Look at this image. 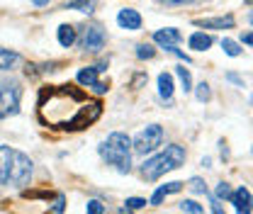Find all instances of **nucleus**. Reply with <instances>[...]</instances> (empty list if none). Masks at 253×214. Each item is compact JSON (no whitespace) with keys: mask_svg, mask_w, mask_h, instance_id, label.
Returning a JSON list of instances; mask_svg holds the SVG:
<instances>
[{"mask_svg":"<svg viewBox=\"0 0 253 214\" xmlns=\"http://www.w3.org/2000/svg\"><path fill=\"white\" fill-rule=\"evenodd\" d=\"M212 42H214V39H212L210 34H205V32H195V34H190V39H188L192 51H207V49L212 46Z\"/></svg>","mask_w":253,"mask_h":214,"instance_id":"4468645a","label":"nucleus"},{"mask_svg":"<svg viewBox=\"0 0 253 214\" xmlns=\"http://www.w3.org/2000/svg\"><path fill=\"white\" fill-rule=\"evenodd\" d=\"M12 149L0 146V185L10 183V166H12Z\"/></svg>","mask_w":253,"mask_h":214,"instance_id":"f8f14e48","label":"nucleus"},{"mask_svg":"<svg viewBox=\"0 0 253 214\" xmlns=\"http://www.w3.org/2000/svg\"><path fill=\"white\" fill-rule=\"evenodd\" d=\"M195 27H202V30H231L234 27V17L226 15V17H202V20H195Z\"/></svg>","mask_w":253,"mask_h":214,"instance_id":"9d476101","label":"nucleus"},{"mask_svg":"<svg viewBox=\"0 0 253 214\" xmlns=\"http://www.w3.org/2000/svg\"><path fill=\"white\" fill-rule=\"evenodd\" d=\"M161 144H163V127H158V124H149V127L141 129V131L136 134V139L131 141L134 153H139V156H146V153L156 151Z\"/></svg>","mask_w":253,"mask_h":214,"instance_id":"7ed1b4c3","label":"nucleus"},{"mask_svg":"<svg viewBox=\"0 0 253 214\" xmlns=\"http://www.w3.org/2000/svg\"><path fill=\"white\" fill-rule=\"evenodd\" d=\"M183 39V34L175 30V27H168V30H156L154 32V42H156L161 49H166V51H170L173 54V49H178V42Z\"/></svg>","mask_w":253,"mask_h":214,"instance_id":"6e6552de","label":"nucleus"},{"mask_svg":"<svg viewBox=\"0 0 253 214\" xmlns=\"http://www.w3.org/2000/svg\"><path fill=\"white\" fill-rule=\"evenodd\" d=\"M76 27H71V25H61L59 27V44L66 46V49H71L73 44H76Z\"/></svg>","mask_w":253,"mask_h":214,"instance_id":"dca6fc26","label":"nucleus"},{"mask_svg":"<svg viewBox=\"0 0 253 214\" xmlns=\"http://www.w3.org/2000/svg\"><path fill=\"white\" fill-rule=\"evenodd\" d=\"M241 42H244V44H249V46H253V32H246V34L241 37Z\"/></svg>","mask_w":253,"mask_h":214,"instance_id":"72a5a7b5","label":"nucleus"},{"mask_svg":"<svg viewBox=\"0 0 253 214\" xmlns=\"http://www.w3.org/2000/svg\"><path fill=\"white\" fill-rule=\"evenodd\" d=\"M156 56V49L151 44H139L136 46V59H154Z\"/></svg>","mask_w":253,"mask_h":214,"instance_id":"b1692460","label":"nucleus"},{"mask_svg":"<svg viewBox=\"0 0 253 214\" xmlns=\"http://www.w3.org/2000/svg\"><path fill=\"white\" fill-rule=\"evenodd\" d=\"M246 5H253V0H246Z\"/></svg>","mask_w":253,"mask_h":214,"instance_id":"ea45409f","label":"nucleus"},{"mask_svg":"<svg viewBox=\"0 0 253 214\" xmlns=\"http://www.w3.org/2000/svg\"><path fill=\"white\" fill-rule=\"evenodd\" d=\"M166 195H173V192H180L183 190V183H168V185H161Z\"/></svg>","mask_w":253,"mask_h":214,"instance_id":"c85d7f7f","label":"nucleus"},{"mask_svg":"<svg viewBox=\"0 0 253 214\" xmlns=\"http://www.w3.org/2000/svg\"><path fill=\"white\" fill-rule=\"evenodd\" d=\"M105 210H107V207H105L100 200H90L88 207H85V214H105Z\"/></svg>","mask_w":253,"mask_h":214,"instance_id":"a878e982","label":"nucleus"},{"mask_svg":"<svg viewBox=\"0 0 253 214\" xmlns=\"http://www.w3.org/2000/svg\"><path fill=\"white\" fill-rule=\"evenodd\" d=\"M175 76H178V81H180L183 92H192V76H190L188 68H185V66H178V68H175Z\"/></svg>","mask_w":253,"mask_h":214,"instance_id":"6ab92c4d","label":"nucleus"},{"mask_svg":"<svg viewBox=\"0 0 253 214\" xmlns=\"http://www.w3.org/2000/svg\"><path fill=\"white\" fill-rule=\"evenodd\" d=\"M168 2H178L180 5V2H192V0H168Z\"/></svg>","mask_w":253,"mask_h":214,"instance_id":"4c0bfd02","label":"nucleus"},{"mask_svg":"<svg viewBox=\"0 0 253 214\" xmlns=\"http://www.w3.org/2000/svg\"><path fill=\"white\" fill-rule=\"evenodd\" d=\"M163 197H166V192H163V187H158L156 192H154V197H151V202H149V205H161V202H163Z\"/></svg>","mask_w":253,"mask_h":214,"instance_id":"c756f323","label":"nucleus"},{"mask_svg":"<svg viewBox=\"0 0 253 214\" xmlns=\"http://www.w3.org/2000/svg\"><path fill=\"white\" fill-rule=\"evenodd\" d=\"M226 81H231L234 86H239V88H244V78H239L236 73H226Z\"/></svg>","mask_w":253,"mask_h":214,"instance_id":"7c9ffc66","label":"nucleus"},{"mask_svg":"<svg viewBox=\"0 0 253 214\" xmlns=\"http://www.w3.org/2000/svg\"><path fill=\"white\" fill-rule=\"evenodd\" d=\"M180 210L185 214H205V207L197 205L195 200H183V202H180Z\"/></svg>","mask_w":253,"mask_h":214,"instance_id":"aec40b11","label":"nucleus"},{"mask_svg":"<svg viewBox=\"0 0 253 214\" xmlns=\"http://www.w3.org/2000/svg\"><path fill=\"white\" fill-rule=\"evenodd\" d=\"M120 214H131V210H129V207H122V210H120Z\"/></svg>","mask_w":253,"mask_h":214,"instance_id":"e433bc0d","label":"nucleus"},{"mask_svg":"<svg viewBox=\"0 0 253 214\" xmlns=\"http://www.w3.org/2000/svg\"><path fill=\"white\" fill-rule=\"evenodd\" d=\"M20 61V56L15 51H7V49H0V71H10L15 63Z\"/></svg>","mask_w":253,"mask_h":214,"instance_id":"a211bd4d","label":"nucleus"},{"mask_svg":"<svg viewBox=\"0 0 253 214\" xmlns=\"http://www.w3.org/2000/svg\"><path fill=\"white\" fill-rule=\"evenodd\" d=\"M32 5H39L42 7V5H49V0H32Z\"/></svg>","mask_w":253,"mask_h":214,"instance_id":"c9c22d12","label":"nucleus"},{"mask_svg":"<svg viewBox=\"0 0 253 214\" xmlns=\"http://www.w3.org/2000/svg\"><path fill=\"white\" fill-rule=\"evenodd\" d=\"M105 42H107V32L102 30L100 25H88V27H83V32H81V46L85 51L97 54L105 46Z\"/></svg>","mask_w":253,"mask_h":214,"instance_id":"0eeeda50","label":"nucleus"},{"mask_svg":"<svg viewBox=\"0 0 253 214\" xmlns=\"http://www.w3.org/2000/svg\"><path fill=\"white\" fill-rule=\"evenodd\" d=\"M188 187L192 190V192H197V195H210V190H207V185H205L202 178H190Z\"/></svg>","mask_w":253,"mask_h":214,"instance_id":"5701e85b","label":"nucleus"},{"mask_svg":"<svg viewBox=\"0 0 253 214\" xmlns=\"http://www.w3.org/2000/svg\"><path fill=\"white\" fill-rule=\"evenodd\" d=\"M90 88H93L97 95H105V92H107V83H100V81H97V83H95V86H90Z\"/></svg>","mask_w":253,"mask_h":214,"instance_id":"2f4dec72","label":"nucleus"},{"mask_svg":"<svg viewBox=\"0 0 253 214\" xmlns=\"http://www.w3.org/2000/svg\"><path fill=\"white\" fill-rule=\"evenodd\" d=\"M97 68L95 66H85V68H81L78 71V83L81 86H85V88H90V86H95L97 83Z\"/></svg>","mask_w":253,"mask_h":214,"instance_id":"2eb2a0df","label":"nucleus"},{"mask_svg":"<svg viewBox=\"0 0 253 214\" xmlns=\"http://www.w3.org/2000/svg\"><path fill=\"white\" fill-rule=\"evenodd\" d=\"M231 195H234V190H231V185L229 183H219L217 185V190H214V197L217 200H231Z\"/></svg>","mask_w":253,"mask_h":214,"instance_id":"4be33fe9","label":"nucleus"},{"mask_svg":"<svg viewBox=\"0 0 253 214\" xmlns=\"http://www.w3.org/2000/svg\"><path fill=\"white\" fill-rule=\"evenodd\" d=\"M221 49H224L226 56H241V46L231 39H221Z\"/></svg>","mask_w":253,"mask_h":214,"instance_id":"412c9836","label":"nucleus"},{"mask_svg":"<svg viewBox=\"0 0 253 214\" xmlns=\"http://www.w3.org/2000/svg\"><path fill=\"white\" fill-rule=\"evenodd\" d=\"M144 81H146V76H144V73H139V76L134 78V88H139V86H141Z\"/></svg>","mask_w":253,"mask_h":214,"instance_id":"f704fd0d","label":"nucleus"},{"mask_svg":"<svg viewBox=\"0 0 253 214\" xmlns=\"http://www.w3.org/2000/svg\"><path fill=\"white\" fill-rule=\"evenodd\" d=\"M149 202L144 200V197H126L125 207H129V210H141V207H146Z\"/></svg>","mask_w":253,"mask_h":214,"instance_id":"bb28decb","label":"nucleus"},{"mask_svg":"<svg viewBox=\"0 0 253 214\" xmlns=\"http://www.w3.org/2000/svg\"><path fill=\"white\" fill-rule=\"evenodd\" d=\"M32 178V158L25 153H12V166H10V183L15 187H25Z\"/></svg>","mask_w":253,"mask_h":214,"instance_id":"39448f33","label":"nucleus"},{"mask_svg":"<svg viewBox=\"0 0 253 214\" xmlns=\"http://www.w3.org/2000/svg\"><path fill=\"white\" fill-rule=\"evenodd\" d=\"M131 151H134L131 139H129L126 134H122V131L110 134V136L100 144V156H102L110 166H115L120 173H129V171H131Z\"/></svg>","mask_w":253,"mask_h":214,"instance_id":"f03ea898","label":"nucleus"},{"mask_svg":"<svg viewBox=\"0 0 253 214\" xmlns=\"http://www.w3.org/2000/svg\"><path fill=\"white\" fill-rule=\"evenodd\" d=\"M234 207H236V214H251L253 212V195L249 187H239L234 190L231 200H229Z\"/></svg>","mask_w":253,"mask_h":214,"instance_id":"1a4fd4ad","label":"nucleus"},{"mask_svg":"<svg viewBox=\"0 0 253 214\" xmlns=\"http://www.w3.org/2000/svg\"><path fill=\"white\" fill-rule=\"evenodd\" d=\"M63 210H66V197L59 195V197H56V205L51 207V214H63Z\"/></svg>","mask_w":253,"mask_h":214,"instance_id":"cd10ccee","label":"nucleus"},{"mask_svg":"<svg viewBox=\"0 0 253 214\" xmlns=\"http://www.w3.org/2000/svg\"><path fill=\"white\" fill-rule=\"evenodd\" d=\"M178 166H175V161L168 156V151L158 153L154 158H149V161H144L141 163V175H144V180H158L163 173H168V171H175Z\"/></svg>","mask_w":253,"mask_h":214,"instance_id":"20e7f679","label":"nucleus"},{"mask_svg":"<svg viewBox=\"0 0 253 214\" xmlns=\"http://www.w3.org/2000/svg\"><path fill=\"white\" fill-rule=\"evenodd\" d=\"M210 205H212V212L214 214H224V210H221V205H219V200H217V197H212V200H210Z\"/></svg>","mask_w":253,"mask_h":214,"instance_id":"473e14b6","label":"nucleus"},{"mask_svg":"<svg viewBox=\"0 0 253 214\" xmlns=\"http://www.w3.org/2000/svg\"><path fill=\"white\" fill-rule=\"evenodd\" d=\"M173 88H175V86H173V76L163 71V73L158 76V95H161L168 105H173Z\"/></svg>","mask_w":253,"mask_h":214,"instance_id":"ddd939ff","label":"nucleus"},{"mask_svg":"<svg viewBox=\"0 0 253 214\" xmlns=\"http://www.w3.org/2000/svg\"><path fill=\"white\" fill-rule=\"evenodd\" d=\"M195 95H197V100H200V102H207V100L212 97V90H210V86L202 81V83L195 88Z\"/></svg>","mask_w":253,"mask_h":214,"instance_id":"393cba45","label":"nucleus"},{"mask_svg":"<svg viewBox=\"0 0 253 214\" xmlns=\"http://www.w3.org/2000/svg\"><path fill=\"white\" fill-rule=\"evenodd\" d=\"M95 0H71L66 5V10H78V12H85V15H93L95 12Z\"/></svg>","mask_w":253,"mask_h":214,"instance_id":"f3484780","label":"nucleus"},{"mask_svg":"<svg viewBox=\"0 0 253 214\" xmlns=\"http://www.w3.org/2000/svg\"><path fill=\"white\" fill-rule=\"evenodd\" d=\"M20 86L12 83V86H0V120L10 117V115H17L20 110Z\"/></svg>","mask_w":253,"mask_h":214,"instance_id":"423d86ee","label":"nucleus"},{"mask_svg":"<svg viewBox=\"0 0 253 214\" xmlns=\"http://www.w3.org/2000/svg\"><path fill=\"white\" fill-rule=\"evenodd\" d=\"M102 115L97 100H85V95L73 86L44 88L39 92V120L54 129L78 131L85 129Z\"/></svg>","mask_w":253,"mask_h":214,"instance_id":"f257e3e1","label":"nucleus"},{"mask_svg":"<svg viewBox=\"0 0 253 214\" xmlns=\"http://www.w3.org/2000/svg\"><path fill=\"white\" fill-rule=\"evenodd\" d=\"M249 22H251V25H253V12H251V15H249Z\"/></svg>","mask_w":253,"mask_h":214,"instance_id":"58836bf2","label":"nucleus"},{"mask_svg":"<svg viewBox=\"0 0 253 214\" xmlns=\"http://www.w3.org/2000/svg\"><path fill=\"white\" fill-rule=\"evenodd\" d=\"M117 25H120L122 30L136 32L139 27H141V15H139L136 10H131V7H126V10H120V15H117Z\"/></svg>","mask_w":253,"mask_h":214,"instance_id":"9b49d317","label":"nucleus"}]
</instances>
